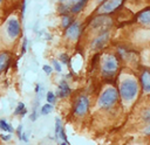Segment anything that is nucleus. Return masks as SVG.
<instances>
[{"label": "nucleus", "mask_w": 150, "mask_h": 145, "mask_svg": "<svg viewBox=\"0 0 150 145\" xmlns=\"http://www.w3.org/2000/svg\"><path fill=\"white\" fill-rule=\"evenodd\" d=\"M138 94V83L134 77L127 76L124 80L120 82L118 87V95L121 96L124 103L132 102Z\"/></svg>", "instance_id": "f257e3e1"}, {"label": "nucleus", "mask_w": 150, "mask_h": 145, "mask_svg": "<svg viewBox=\"0 0 150 145\" xmlns=\"http://www.w3.org/2000/svg\"><path fill=\"white\" fill-rule=\"evenodd\" d=\"M117 99H118V91H117V89L114 88V87H108V88H105L102 91L101 96L98 97L97 105L101 109H110L111 106L115 105Z\"/></svg>", "instance_id": "f03ea898"}, {"label": "nucleus", "mask_w": 150, "mask_h": 145, "mask_svg": "<svg viewBox=\"0 0 150 145\" xmlns=\"http://www.w3.org/2000/svg\"><path fill=\"white\" fill-rule=\"evenodd\" d=\"M117 69H118V60L111 54L105 55L103 61H102V67H101L102 74L104 76L110 77V76H114L116 74Z\"/></svg>", "instance_id": "7ed1b4c3"}, {"label": "nucleus", "mask_w": 150, "mask_h": 145, "mask_svg": "<svg viewBox=\"0 0 150 145\" xmlns=\"http://www.w3.org/2000/svg\"><path fill=\"white\" fill-rule=\"evenodd\" d=\"M21 33V25L16 18H11L6 22V34L9 39L15 40Z\"/></svg>", "instance_id": "20e7f679"}, {"label": "nucleus", "mask_w": 150, "mask_h": 145, "mask_svg": "<svg viewBox=\"0 0 150 145\" xmlns=\"http://www.w3.org/2000/svg\"><path fill=\"white\" fill-rule=\"evenodd\" d=\"M110 26H111V20L108 16H104V15L96 16L94 19V21L91 22V28L98 30V34L103 33V32H108V28Z\"/></svg>", "instance_id": "39448f33"}, {"label": "nucleus", "mask_w": 150, "mask_h": 145, "mask_svg": "<svg viewBox=\"0 0 150 145\" xmlns=\"http://www.w3.org/2000/svg\"><path fill=\"white\" fill-rule=\"evenodd\" d=\"M123 0H105L103 4H101L97 8V13L98 14H109L111 12H114L115 9H117L121 5H122Z\"/></svg>", "instance_id": "423d86ee"}, {"label": "nucleus", "mask_w": 150, "mask_h": 145, "mask_svg": "<svg viewBox=\"0 0 150 145\" xmlns=\"http://www.w3.org/2000/svg\"><path fill=\"white\" fill-rule=\"evenodd\" d=\"M89 109V98L87 96H79L75 103V108H74V112L76 116H83L87 113Z\"/></svg>", "instance_id": "0eeeda50"}, {"label": "nucleus", "mask_w": 150, "mask_h": 145, "mask_svg": "<svg viewBox=\"0 0 150 145\" xmlns=\"http://www.w3.org/2000/svg\"><path fill=\"white\" fill-rule=\"evenodd\" d=\"M81 34V23L79 21H73V23L66 28V36L70 41H76Z\"/></svg>", "instance_id": "6e6552de"}, {"label": "nucleus", "mask_w": 150, "mask_h": 145, "mask_svg": "<svg viewBox=\"0 0 150 145\" xmlns=\"http://www.w3.org/2000/svg\"><path fill=\"white\" fill-rule=\"evenodd\" d=\"M109 39H110L109 32H103V33L97 34V36H96V37L94 39V41L91 42V48L95 49V50H98V49L103 48V47L108 43Z\"/></svg>", "instance_id": "1a4fd4ad"}, {"label": "nucleus", "mask_w": 150, "mask_h": 145, "mask_svg": "<svg viewBox=\"0 0 150 145\" xmlns=\"http://www.w3.org/2000/svg\"><path fill=\"white\" fill-rule=\"evenodd\" d=\"M55 139L59 140V139H62L63 141H68L67 139V136L64 133V130H63V125H62V122L59 117L55 118Z\"/></svg>", "instance_id": "9d476101"}, {"label": "nucleus", "mask_w": 150, "mask_h": 145, "mask_svg": "<svg viewBox=\"0 0 150 145\" xmlns=\"http://www.w3.org/2000/svg\"><path fill=\"white\" fill-rule=\"evenodd\" d=\"M141 85L144 94H150V71L144 70L141 74Z\"/></svg>", "instance_id": "9b49d317"}, {"label": "nucleus", "mask_w": 150, "mask_h": 145, "mask_svg": "<svg viewBox=\"0 0 150 145\" xmlns=\"http://www.w3.org/2000/svg\"><path fill=\"white\" fill-rule=\"evenodd\" d=\"M137 21L142 26L150 27V9H145L137 15Z\"/></svg>", "instance_id": "f8f14e48"}, {"label": "nucleus", "mask_w": 150, "mask_h": 145, "mask_svg": "<svg viewBox=\"0 0 150 145\" xmlns=\"http://www.w3.org/2000/svg\"><path fill=\"white\" fill-rule=\"evenodd\" d=\"M70 94V88L68 85V83L66 81H61L59 83V88H57V96L59 97H66Z\"/></svg>", "instance_id": "ddd939ff"}, {"label": "nucleus", "mask_w": 150, "mask_h": 145, "mask_svg": "<svg viewBox=\"0 0 150 145\" xmlns=\"http://www.w3.org/2000/svg\"><path fill=\"white\" fill-rule=\"evenodd\" d=\"M9 63V54L7 51L0 53V72H2Z\"/></svg>", "instance_id": "4468645a"}, {"label": "nucleus", "mask_w": 150, "mask_h": 145, "mask_svg": "<svg viewBox=\"0 0 150 145\" xmlns=\"http://www.w3.org/2000/svg\"><path fill=\"white\" fill-rule=\"evenodd\" d=\"M26 113H27L26 105L22 102H19L18 105H16V109L14 110V115H16V116H25Z\"/></svg>", "instance_id": "2eb2a0df"}, {"label": "nucleus", "mask_w": 150, "mask_h": 145, "mask_svg": "<svg viewBox=\"0 0 150 145\" xmlns=\"http://www.w3.org/2000/svg\"><path fill=\"white\" fill-rule=\"evenodd\" d=\"M0 130H1V131H5V132H7V133H12V132L14 131V129L12 127V125L8 124V123L6 122V119H0Z\"/></svg>", "instance_id": "dca6fc26"}, {"label": "nucleus", "mask_w": 150, "mask_h": 145, "mask_svg": "<svg viewBox=\"0 0 150 145\" xmlns=\"http://www.w3.org/2000/svg\"><path fill=\"white\" fill-rule=\"evenodd\" d=\"M86 2H87V0H82V1H80V2H77V4H75V5H73V6H70V8H69V11L71 12V13H74V14H76V13H79L83 7H84V5H86Z\"/></svg>", "instance_id": "f3484780"}, {"label": "nucleus", "mask_w": 150, "mask_h": 145, "mask_svg": "<svg viewBox=\"0 0 150 145\" xmlns=\"http://www.w3.org/2000/svg\"><path fill=\"white\" fill-rule=\"evenodd\" d=\"M71 23H73L71 16L68 15V14H63L62 18H61V25H62V27H63V28H68Z\"/></svg>", "instance_id": "a211bd4d"}, {"label": "nucleus", "mask_w": 150, "mask_h": 145, "mask_svg": "<svg viewBox=\"0 0 150 145\" xmlns=\"http://www.w3.org/2000/svg\"><path fill=\"white\" fill-rule=\"evenodd\" d=\"M52 110H53V104L47 103V104H45V105H42V106H41L40 113H41L42 116H46V115L50 113V112H52Z\"/></svg>", "instance_id": "6ab92c4d"}, {"label": "nucleus", "mask_w": 150, "mask_h": 145, "mask_svg": "<svg viewBox=\"0 0 150 145\" xmlns=\"http://www.w3.org/2000/svg\"><path fill=\"white\" fill-rule=\"evenodd\" d=\"M142 119L145 122V123H149L150 122V108H146L142 111Z\"/></svg>", "instance_id": "aec40b11"}, {"label": "nucleus", "mask_w": 150, "mask_h": 145, "mask_svg": "<svg viewBox=\"0 0 150 145\" xmlns=\"http://www.w3.org/2000/svg\"><path fill=\"white\" fill-rule=\"evenodd\" d=\"M56 101V95L53 92V91H48L47 92V102L49 104H54Z\"/></svg>", "instance_id": "412c9836"}, {"label": "nucleus", "mask_w": 150, "mask_h": 145, "mask_svg": "<svg viewBox=\"0 0 150 145\" xmlns=\"http://www.w3.org/2000/svg\"><path fill=\"white\" fill-rule=\"evenodd\" d=\"M52 64H53V68H54L57 72H61L62 67H61V63H60L57 60H52Z\"/></svg>", "instance_id": "4be33fe9"}, {"label": "nucleus", "mask_w": 150, "mask_h": 145, "mask_svg": "<svg viewBox=\"0 0 150 145\" xmlns=\"http://www.w3.org/2000/svg\"><path fill=\"white\" fill-rule=\"evenodd\" d=\"M59 62H61V63H63V64H68V61H69V57L67 56V54H61L60 55V57H59Z\"/></svg>", "instance_id": "5701e85b"}, {"label": "nucleus", "mask_w": 150, "mask_h": 145, "mask_svg": "<svg viewBox=\"0 0 150 145\" xmlns=\"http://www.w3.org/2000/svg\"><path fill=\"white\" fill-rule=\"evenodd\" d=\"M42 69H43V71H45L47 75H50L52 71H53V67H52V65H48V64L42 65Z\"/></svg>", "instance_id": "b1692460"}, {"label": "nucleus", "mask_w": 150, "mask_h": 145, "mask_svg": "<svg viewBox=\"0 0 150 145\" xmlns=\"http://www.w3.org/2000/svg\"><path fill=\"white\" fill-rule=\"evenodd\" d=\"M0 137H1V139H2L4 141H8V140H11V138H12L11 133H7V134L2 133V134H0Z\"/></svg>", "instance_id": "393cba45"}, {"label": "nucleus", "mask_w": 150, "mask_h": 145, "mask_svg": "<svg viewBox=\"0 0 150 145\" xmlns=\"http://www.w3.org/2000/svg\"><path fill=\"white\" fill-rule=\"evenodd\" d=\"M143 132H144L145 134H150V122H149V123H146V125H145V127H144Z\"/></svg>", "instance_id": "a878e982"}, {"label": "nucleus", "mask_w": 150, "mask_h": 145, "mask_svg": "<svg viewBox=\"0 0 150 145\" xmlns=\"http://www.w3.org/2000/svg\"><path fill=\"white\" fill-rule=\"evenodd\" d=\"M36 118H38L36 110H33V112H32V115H30V120H32V122H34V120H36Z\"/></svg>", "instance_id": "bb28decb"}, {"label": "nucleus", "mask_w": 150, "mask_h": 145, "mask_svg": "<svg viewBox=\"0 0 150 145\" xmlns=\"http://www.w3.org/2000/svg\"><path fill=\"white\" fill-rule=\"evenodd\" d=\"M26 47H27V39L25 37V39H23V44H22V49H21L22 54H25V53H26Z\"/></svg>", "instance_id": "cd10ccee"}, {"label": "nucleus", "mask_w": 150, "mask_h": 145, "mask_svg": "<svg viewBox=\"0 0 150 145\" xmlns=\"http://www.w3.org/2000/svg\"><path fill=\"white\" fill-rule=\"evenodd\" d=\"M20 139H21V140H23L25 143H28V138H27V133H26V132H22V134H21V137H20Z\"/></svg>", "instance_id": "c85d7f7f"}, {"label": "nucleus", "mask_w": 150, "mask_h": 145, "mask_svg": "<svg viewBox=\"0 0 150 145\" xmlns=\"http://www.w3.org/2000/svg\"><path fill=\"white\" fill-rule=\"evenodd\" d=\"M80 1H82V0H68V6H69V8H70V6L77 4V2H80Z\"/></svg>", "instance_id": "c756f323"}, {"label": "nucleus", "mask_w": 150, "mask_h": 145, "mask_svg": "<svg viewBox=\"0 0 150 145\" xmlns=\"http://www.w3.org/2000/svg\"><path fill=\"white\" fill-rule=\"evenodd\" d=\"M16 133H18L19 137H21V134H22V125H19V126H18V129H16Z\"/></svg>", "instance_id": "7c9ffc66"}, {"label": "nucleus", "mask_w": 150, "mask_h": 145, "mask_svg": "<svg viewBox=\"0 0 150 145\" xmlns=\"http://www.w3.org/2000/svg\"><path fill=\"white\" fill-rule=\"evenodd\" d=\"M59 145H69V143H68V141H63V140H62V141H60V143H59Z\"/></svg>", "instance_id": "2f4dec72"}, {"label": "nucleus", "mask_w": 150, "mask_h": 145, "mask_svg": "<svg viewBox=\"0 0 150 145\" xmlns=\"http://www.w3.org/2000/svg\"><path fill=\"white\" fill-rule=\"evenodd\" d=\"M104 1H105V0H96V2H97V4H100V5H101V4H103Z\"/></svg>", "instance_id": "473e14b6"}, {"label": "nucleus", "mask_w": 150, "mask_h": 145, "mask_svg": "<svg viewBox=\"0 0 150 145\" xmlns=\"http://www.w3.org/2000/svg\"><path fill=\"white\" fill-rule=\"evenodd\" d=\"M2 1H4V0H0V4H1V2H2Z\"/></svg>", "instance_id": "72a5a7b5"}]
</instances>
